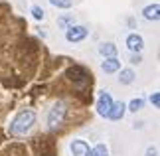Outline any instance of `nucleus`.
<instances>
[{"mask_svg": "<svg viewBox=\"0 0 160 156\" xmlns=\"http://www.w3.org/2000/svg\"><path fill=\"white\" fill-rule=\"evenodd\" d=\"M99 53L105 55V58H115V55H117V46L111 43V42L101 43V46H99Z\"/></svg>", "mask_w": 160, "mask_h": 156, "instance_id": "9b49d317", "label": "nucleus"}, {"mask_svg": "<svg viewBox=\"0 0 160 156\" xmlns=\"http://www.w3.org/2000/svg\"><path fill=\"white\" fill-rule=\"evenodd\" d=\"M36 123V113L34 111H22L10 124V133L12 134H26Z\"/></svg>", "mask_w": 160, "mask_h": 156, "instance_id": "f257e3e1", "label": "nucleus"}, {"mask_svg": "<svg viewBox=\"0 0 160 156\" xmlns=\"http://www.w3.org/2000/svg\"><path fill=\"white\" fill-rule=\"evenodd\" d=\"M125 113H127V105L122 103V101H119V103H113L111 105V111H109V118L111 121H121L122 117H125Z\"/></svg>", "mask_w": 160, "mask_h": 156, "instance_id": "0eeeda50", "label": "nucleus"}, {"mask_svg": "<svg viewBox=\"0 0 160 156\" xmlns=\"http://www.w3.org/2000/svg\"><path fill=\"white\" fill-rule=\"evenodd\" d=\"M87 34H89V30L81 26V24H73V26H69L65 30V40L67 42H71V43H75V42H81L87 38Z\"/></svg>", "mask_w": 160, "mask_h": 156, "instance_id": "f03ea898", "label": "nucleus"}, {"mask_svg": "<svg viewBox=\"0 0 160 156\" xmlns=\"http://www.w3.org/2000/svg\"><path fill=\"white\" fill-rule=\"evenodd\" d=\"M67 77L69 79H73V81H77L79 85H83L85 81L89 79V75H87V71L83 69V67H69V69H67Z\"/></svg>", "mask_w": 160, "mask_h": 156, "instance_id": "423d86ee", "label": "nucleus"}, {"mask_svg": "<svg viewBox=\"0 0 160 156\" xmlns=\"http://www.w3.org/2000/svg\"><path fill=\"white\" fill-rule=\"evenodd\" d=\"M89 156H109V148L105 144H97L93 150H89Z\"/></svg>", "mask_w": 160, "mask_h": 156, "instance_id": "4468645a", "label": "nucleus"}, {"mask_svg": "<svg viewBox=\"0 0 160 156\" xmlns=\"http://www.w3.org/2000/svg\"><path fill=\"white\" fill-rule=\"evenodd\" d=\"M65 117V105L63 103H55L53 109L50 111V115H48V124H50V128H58L61 121H63Z\"/></svg>", "mask_w": 160, "mask_h": 156, "instance_id": "7ed1b4c3", "label": "nucleus"}, {"mask_svg": "<svg viewBox=\"0 0 160 156\" xmlns=\"http://www.w3.org/2000/svg\"><path fill=\"white\" fill-rule=\"evenodd\" d=\"M71 154L73 156H89V144L85 140H73L71 142Z\"/></svg>", "mask_w": 160, "mask_h": 156, "instance_id": "6e6552de", "label": "nucleus"}, {"mask_svg": "<svg viewBox=\"0 0 160 156\" xmlns=\"http://www.w3.org/2000/svg\"><path fill=\"white\" fill-rule=\"evenodd\" d=\"M158 152H156V148H148V150H146V156H156Z\"/></svg>", "mask_w": 160, "mask_h": 156, "instance_id": "aec40b11", "label": "nucleus"}, {"mask_svg": "<svg viewBox=\"0 0 160 156\" xmlns=\"http://www.w3.org/2000/svg\"><path fill=\"white\" fill-rule=\"evenodd\" d=\"M50 4L55 8H71V0H50Z\"/></svg>", "mask_w": 160, "mask_h": 156, "instance_id": "dca6fc26", "label": "nucleus"}, {"mask_svg": "<svg viewBox=\"0 0 160 156\" xmlns=\"http://www.w3.org/2000/svg\"><path fill=\"white\" fill-rule=\"evenodd\" d=\"M160 6L158 4H150V6H146V8L142 10V16H144V20H150V22H156L158 18H160Z\"/></svg>", "mask_w": 160, "mask_h": 156, "instance_id": "9d476101", "label": "nucleus"}, {"mask_svg": "<svg viewBox=\"0 0 160 156\" xmlns=\"http://www.w3.org/2000/svg\"><path fill=\"white\" fill-rule=\"evenodd\" d=\"M111 105H113V99H111V95L107 91H103L99 95V99H97V113L101 117H107L111 111Z\"/></svg>", "mask_w": 160, "mask_h": 156, "instance_id": "20e7f679", "label": "nucleus"}, {"mask_svg": "<svg viewBox=\"0 0 160 156\" xmlns=\"http://www.w3.org/2000/svg\"><path fill=\"white\" fill-rule=\"evenodd\" d=\"M101 67H103L105 73H115V71L121 69V61L117 58H105V61L101 63Z\"/></svg>", "mask_w": 160, "mask_h": 156, "instance_id": "1a4fd4ad", "label": "nucleus"}, {"mask_svg": "<svg viewBox=\"0 0 160 156\" xmlns=\"http://www.w3.org/2000/svg\"><path fill=\"white\" fill-rule=\"evenodd\" d=\"M142 107H144V101H142V99H132V101L128 103V111H132V113L140 111Z\"/></svg>", "mask_w": 160, "mask_h": 156, "instance_id": "2eb2a0df", "label": "nucleus"}, {"mask_svg": "<svg viewBox=\"0 0 160 156\" xmlns=\"http://www.w3.org/2000/svg\"><path fill=\"white\" fill-rule=\"evenodd\" d=\"M58 24H59V28L67 30L69 26H73V24H75V18H73V14H65V16H61L59 20H58Z\"/></svg>", "mask_w": 160, "mask_h": 156, "instance_id": "ddd939ff", "label": "nucleus"}, {"mask_svg": "<svg viewBox=\"0 0 160 156\" xmlns=\"http://www.w3.org/2000/svg\"><path fill=\"white\" fill-rule=\"evenodd\" d=\"M150 103L154 105V107H160V95H158V93H152V95H150Z\"/></svg>", "mask_w": 160, "mask_h": 156, "instance_id": "a211bd4d", "label": "nucleus"}, {"mask_svg": "<svg viewBox=\"0 0 160 156\" xmlns=\"http://www.w3.org/2000/svg\"><path fill=\"white\" fill-rule=\"evenodd\" d=\"M131 61H132V63H140V61H142V58H140V53H132Z\"/></svg>", "mask_w": 160, "mask_h": 156, "instance_id": "6ab92c4d", "label": "nucleus"}, {"mask_svg": "<svg viewBox=\"0 0 160 156\" xmlns=\"http://www.w3.org/2000/svg\"><path fill=\"white\" fill-rule=\"evenodd\" d=\"M127 48L131 49L132 53H140V52H142V48H144L142 36H140V34H128V38H127Z\"/></svg>", "mask_w": 160, "mask_h": 156, "instance_id": "39448f33", "label": "nucleus"}, {"mask_svg": "<svg viewBox=\"0 0 160 156\" xmlns=\"http://www.w3.org/2000/svg\"><path fill=\"white\" fill-rule=\"evenodd\" d=\"M32 16H34V20H44L46 12L42 10V6H32Z\"/></svg>", "mask_w": 160, "mask_h": 156, "instance_id": "f3484780", "label": "nucleus"}, {"mask_svg": "<svg viewBox=\"0 0 160 156\" xmlns=\"http://www.w3.org/2000/svg\"><path fill=\"white\" fill-rule=\"evenodd\" d=\"M134 71L132 69H121V73H119V83L121 85H131L132 81H134Z\"/></svg>", "mask_w": 160, "mask_h": 156, "instance_id": "f8f14e48", "label": "nucleus"}]
</instances>
